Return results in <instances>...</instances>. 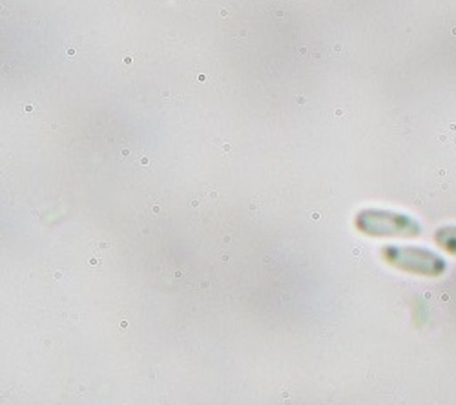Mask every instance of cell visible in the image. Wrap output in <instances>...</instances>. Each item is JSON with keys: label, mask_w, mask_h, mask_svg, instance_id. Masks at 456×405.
Wrapping results in <instances>:
<instances>
[{"label": "cell", "mask_w": 456, "mask_h": 405, "mask_svg": "<svg viewBox=\"0 0 456 405\" xmlns=\"http://www.w3.org/2000/svg\"><path fill=\"white\" fill-rule=\"evenodd\" d=\"M382 257L391 267L422 278H442L449 269L444 255L426 247L387 245L382 248Z\"/></svg>", "instance_id": "cell-1"}, {"label": "cell", "mask_w": 456, "mask_h": 405, "mask_svg": "<svg viewBox=\"0 0 456 405\" xmlns=\"http://www.w3.org/2000/svg\"><path fill=\"white\" fill-rule=\"evenodd\" d=\"M433 239L445 254L456 257V225H444L436 229Z\"/></svg>", "instance_id": "cell-3"}, {"label": "cell", "mask_w": 456, "mask_h": 405, "mask_svg": "<svg viewBox=\"0 0 456 405\" xmlns=\"http://www.w3.org/2000/svg\"><path fill=\"white\" fill-rule=\"evenodd\" d=\"M356 227L360 232L372 238H402L414 239L424 234L420 221L409 214L393 210H363L356 215Z\"/></svg>", "instance_id": "cell-2"}]
</instances>
